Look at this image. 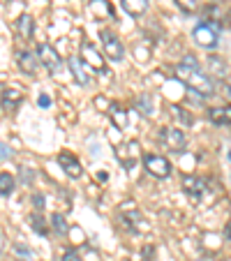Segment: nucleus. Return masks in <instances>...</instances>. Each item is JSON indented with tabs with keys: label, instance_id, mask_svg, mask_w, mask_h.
<instances>
[{
	"label": "nucleus",
	"instance_id": "1",
	"mask_svg": "<svg viewBox=\"0 0 231 261\" xmlns=\"http://www.w3.org/2000/svg\"><path fill=\"white\" fill-rule=\"evenodd\" d=\"M176 76H178V79H181L190 90H194V93L201 95V97H211V95L215 93V86H213V81L208 79V76H206V74H203L199 67H187V65H178V67H176Z\"/></svg>",
	"mask_w": 231,
	"mask_h": 261
},
{
	"label": "nucleus",
	"instance_id": "2",
	"mask_svg": "<svg viewBox=\"0 0 231 261\" xmlns=\"http://www.w3.org/2000/svg\"><path fill=\"white\" fill-rule=\"evenodd\" d=\"M99 40H102V49L109 60L120 63V60L125 58V49H123V42L118 40V35H113L111 30H102V33H99Z\"/></svg>",
	"mask_w": 231,
	"mask_h": 261
},
{
	"label": "nucleus",
	"instance_id": "3",
	"mask_svg": "<svg viewBox=\"0 0 231 261\" xmlns=\"http://www.w3.org/2000/svg\"><path fill=\"white\" fill-rule=\"evenodd\" d=\"M192 37H194V42H197L199 46H203V49H215V46L220 44V33H217V28H213L211 23L194 25Z\"/></svg>",
	"mask_w": 231,
	"mask_h": 261
},
{
	"label": "nucleus",
	"instance_id": "4",
	"mask_svg": "<svg viewBox=\"0 0 231 261\" xmlns=\"http://www.w3.org/2000/svg\"><path fill=\"white\" fill-rule=\"evenodd\" d=\"M143 167L148 169V173L155 178H167L171 176V162L162 155H155V153H148L143 155Z\"/></svg>",
	"mask_w": 231,
	"mask_h": 261
},
{
	"label": "nucleus",
	"instance_id": "5",
	"mask_svg": "<svg viewBox=\"0 0 231 261\" xmlns=\"http://www.w3.org/2000/svg\"><path fill=\"white\" fill-rule=\"evenodd\" d=\"M160 139H162V143L167 148H171L173 153H183L187 146V139L183 132H178V129H171V127H162L160 129Z\"/></svg>",
	"mask_w": 231,
	"mask_h": 261
},
{
	"label": "nucleus",
	"instance_id": "6",
	"mask_svg": "<svg viewBox=\"0 0 231 261\" xmlns=\"http://www.w3.org/2000/svg\"><path fill=\"white\" fill-rule=\"evenodd\" d=\"M37 58H40V63L44 65L49 72H56V69L60 67V63H63L60 56L56 54V49L51 44H46V42H42V44L37 46Z\"/></svg>",
	"mask_w": 231,
	"mask_h": 261
},
{
	"label": "nucleus",
	"instance_id": "7",
	"mask_svg": "<svg viewBox=\"0 0 231 261\" xmlns=\"http://www.w3.org/2000/svg\"><path fill=\"white\" fill-rule=\"evenodd\" d=\"M81 58H84V63L90 65L95 72L109 74V72H107V65H104V58L97 54V49H95L93 44H88V42H84V44H81Z\"/></svg>",
	"mask_w": 231,
	"mask_h": 261
},
{
	"label": "nucleus",
	"instance_id": "8",
	"mask_svg": "<svg viewBox=\"0 0 231 261\" xmlns=\"http://www.w3.org/2000/svg\"><path fill=\"white\" fill-rule=\"evenodd\" d=\"M58 164L63 167V171L67 173L69 178H81V173H84V169H81V162L74 158L72 153H60L58 155Z\"/></svg>",
	"mask_w": 231,
	"mask_h": 261
},
{
	"label": "nucleus",
	"instance_id": "9",
	"mask_svg": "<svg viewBox=\"0 0 231 261\" xmlns=\"http://www.w3.org/2000/svg\"><path fill=\"white\" fill-rule=\"evenodd\" d=\"M21 102H23V95L19 90H14V88L3 90V109H5L7 114H14L16 109L21 107Z\"/></svg>",
	"mask_w": 231,
	"mask_h": 261
},
{
	"label": "nucleus",
	"instance_id": "10",
	"mask_svg": "<svg viewBox=\"0 0 231 261\" xmlns=\"http://www.w3.org/2000/svg\"><path fill=\"white\" fill-rule=\"evenodd\" d=\"M16 63H19L21 72L30 74V76L37 72V58L33 56V51H25V49L19 51V54H16Z\"/></svg>",
	"mask_w": 231,
	"mask_h": 261
},
{
	"label": "nucleus",
	"instance_id": "11",
	"mask_svg": "<svg viewBox=\"0 0 231 261\" xmlns=\"http://www.w3.org/2000/svg\"><path fill=\"white\" fill-rule=\"evenodd\" d=\"M67 65H69V69H72L74 79L79 81L81 86H88V84H90V76H88V72H86L84 63H81L79 58H69V60H67Z\"/></svg>",
	"mask_w": 231,
	"mask_h": 261
},
{
	"label": "nucleus",
	"instance_id": "12",
	"mask_svg": "<svg viewBox=\"0 0 231 261\" xmlns=\"http://www.w3.org/2000/svg\"><path fill=\"white\" fill-rule=\"evenodd\" d=\"M208 118L215 125H231V107H215L208 111Z\"/></svg>",
	"mask_w": 231,
	"mask_h": 261
},
{
	"label": "nucleus",
	"instance_id": "13",
	"mask_svg": "<svg viewBox=\"0 0 231 261\" xmlns=\"http://www.w3.org/2000/svg\"><path fill=\"white\" fill-rule=\"evenodd\" d=\"M183 188H185L194 199H199V194L206 190V182H203L201 178H197V176H185L183 178Z\"/></svg>",
	"mask_w": 231,
	"mask_h": 261
},
{
	"label": "nucleus",
	"instance_id": "14",
	"mask_svg": "<svg viewBox=\"0 0 231 261\" xmlns=\"http://www.w3.org/2000/svg\"><path fill=\"white\" fill-rule=\"evenodd\" d=\"M120 5L130 16H141L148 10V0H120Z\"/></svg>",
	"mask_w": 231,
	"mask_h": 261
},
{
	"label": "nucleus",
	"instance_id": "15",
	"mask_svg": "<svg viewBox=\"0 0 231 261\" xmlns=\"http://www.w3.org/2000/svg\"><path fill=\"white\" fill-rule=\"evenodd\" d=\"M33 30H35V21L30 14H21L19 21H16V33L23 37V40H30L33 37Z\"/></svg>",
	"mask_w": 231,
	"mask_h": 261
},
{
	"label": "nucleus",
	"instance_id": "16",
	"mask_svg": "<svg viewBox=\"0 0 231 261\" xmlns=\"http://www.w3.org/2000/svg\"><path fill=\"white\" fill-rule=\"evenodd\" d=\"M14 188H16L14 176H12V173H7V171L0 173V194H3V197H10V194L14 192Z\"/></svg>",
	"mask_w": 231,
	"mask_h": 261
},
{
	"label": "nucleus",
	"instance_id": "17",
	"mask_svg": "<svg viewBox=\"0 0 231 261\" xmlns=\"http://www.w3.org/2000/svg\"><path fill=\"white\" fill-rule=\"evenodd\" d=\"M30 222H33V229L40 233V236H46V231H49V224L44 222V217H42L40 213H33V215H30Z\"/></svg>",
	"mask_w": 231,
	"mask_h": 261
},
{
	"label": "nucleus",
	"instance_id": "18",
	"mask_svg": "<svg viewBox=\"0 0 231 261\" xmlns=\"http://www.w3.org/2000/svg\"><path fill=\"white\" fill-rule=\"evenodd\" d=\"M90 10L97 12V14L113 16V10H111V5H109V0H90Z\"/></svg>",
	"mask_w": 231,
	"mask_h": 261
},
{
	"label": "nucleus",
	"instance_id": "19",
	"mask_svg": "<svg viewBox=\"0 0 231 261\" xmlns=\"http://www.w3.org/2000/svg\"><path fill=\"white\" fill-rule=\"evenodd\" d=\"M171 111H173V116H176L181 123H185V125H194V116L187 111V109H183V107H171Z\"/></svg>",
	"mask_w": 231,
	"mask_h": 261
},
{
	"label": "nucleus",
	"instance_id": "20",
	"mask_svg": "<svg viewBox=\"0 0 231 261\" xmlns=\"http://www.w3.org/2000/svg\"><path fill=\"white\" fill-rule=\"evenodd\" d=\"M111 118H113V123H116V127H125V125H127V116H125V111L118 107H111Z\"/></svg>",
	"mask_w": 231,
	"mask_h": 261
},
{
	"label": "nucleus",
	"instance_id": "21",
	"mask_svg": "<svg viewBox=\"0 0 231 261\" xmlns=\"http://www.w3.org/2000/svg\"><path fill=\"white\" fill-rule=\"evenodd\" d=\"M137 107L143 111V116H150V114H152V102H150V95H139V97H137Z\"/></svg>",
	"mask_w": 231,
	"mask_h": 261
},
{
	"label": "nucleus",
	"instance_id": "22",
	"mask_svg": "<svg viewBox=\"0 0 231 261\" xmlns=\"http://www.w3.org/2000/svg\"><path fill=\"white\" fill-rule=\"evenodd\" d=\"M51 224H54V229L58 233H65L67 231V222H65V217L60 215V213H54V215H51Z\"/></svg>",
	"mask_w": 231,
	"mask_h": 261
},
{
	"label": "nucleus",
	"instance_id": "23",
	"mask_svg": "<svg viewBox=\"0 0 231 261\" xmlns=\"http://www.w3.org/2000/svg\"><path fill=\"white\" fill-rule=\"evenodd\" d=\"M208 67H211V72H217V74H224V63H222L217 56H211L208 58Z\"/></svg>",
	"mask_w": 231,
	"mask_h": 261
},
{
	"label": "nucleus",
	"instance_id": "24",
	"mask_svg": "<svg viewBox=\"0 0 231 261\" xmlns=\"http://www.w3.org/2000/svg\"><path fill=\"white\" fill-rule=\"evenodd\" d=\"M176 5L181 7L183 12H194L197 10V0H176Z\"/></svg>",
	"mask_w": 231,
	"mask_h": 261
},
{
	"label": "nucleus",
	"instance_id": "25",
	"mask_svg": "<svg viewBox=\"0 0 231 261\" xmlns=\"http://www.w3.org/2000/svg\"><path fill=\"white\" fill-rule=\"evenodd\" d=\"M63 261H81V256H79V252H76V250L67 247V250L63 252Z\"/></svg>",
	"mask_w": 231,
	"mask_h": 261
},
{
	"label": "nucleus",
	"instance_id": "26",
	"mask_svg": "<svg viewBox=\"0 0 231 261\" xmlns=\"http://www.w3.org/2000/svg\"><path fill=\"white\" fill-rule=\"evenodd\" d=\"M14 252H16V254H21V256H25V259H30V256H33V252H30L28 247H23L21 243H16V245H14Z\"/></svg>",
	"mask_w": 231,
	"mask_h": 261
},
{
	"label": "nucleus",
	"instance_id": "27",
	"mask_svg": "<svg viewBox=\"0 0 231 261\" xmlns=\"http://www.w3.org/2000/svg\"><path fill=\"white\" fill-rule=\"evenodd\" d=\"M10 158H12V148L0 143V160H10Z\"/></svg>",
	"mask_w": 231,
	"mask_h": 261
},
{
	"label": "nucleus",
	"instance_id": "28",
	"mask_svg": "<svg viewBox=\"0 0 231 261\" xmlns=\"http://www.w3.org/2000/svg\"><path fill=\"white\" fill-rule=\"evenodd\" d=\"M33 201H35V208H37V213H40L42 208H44V197H42V194H35Z\"/></svg>",
	"mask_w": 231,
	"mask_h": 261
},
{
	"label": "nucleus",
	"instance_id": "29",
	"mask_svg": "<svg viewBox=\"0 0 231 261\" xmlns=\"http://www.w3.org/2000/svg\"><path fill=\"white\" fill-rule=\"evenodd\" d=\"M37 104H40L42 109H49V107H51V97H49V95H40V99H37Z\"/></svg>",
	"mask_w": 231,
	"mask_h": 261
},
{
	"label": "nucleus",
	"instance_id": "30",
	"mask_svg": "<svg viewBox=\"0 0 231 261\" xmlns=\"http://www.w3.org/2000/svg\"><path fill=\"white\" fill-rule=\"evenodd\" d=\"M21 178H23L25 182H33V171H28V169H21Z\"/></svg>",
	"mask_w": 231,
	"mask_h": 261
},
{
	"label": "nucleus",
	"instance_id": "31",
	"mask_svg": "<svg viewBox=\"0 0 231 261\" xmlns=\"http://www.w3.org/2000/svg\"><path fill=\"white\" fill-rule=\"evenodd\" d=\"M224 241H226V243H231V222L224 227Z\"/></svg>",
	"mask_w": 231,
	"mask_h": 261
},
{
	"label": "nucleus",
	"instance_id": "32",
	"mask_svg": "<svg viewBox=\"0 0 231 261\" xmlns=\"http://www.w3.org/2000/svg\"><path fill=\"white\" fill-rule=\"evenodd\" d=\"M143 256H146V261H150V256H152V247H146V250H143Z\"/></svg>",
	"mask_w": 231,
	"mask_h": 261
},
{
	"label": "nucleus",
	"instance_id": "33",
	"mask_svg": "<svg viewBox=\"0 0 231 261\" xmlns=\"http://www.w3.org/2000/svg\"><path fill=\"white\" fill-rule=\"evenodd\" d=\"M3 250H5V238H3V233H0V254H3Z\"/></svg>",
	"mask_w": 231,
	"mask_h": 261
},
{
	"label": "nucleus",
	"instance_id": "34",
	"mask_svg": "<svg viewBox=\"0 0 231 261\" xmlns=\"http://www.w3.org/2000/svg\"><path fill=\"white\" fill-rule=\"evenodd\" d=\"M229 162H231V150H229Z\"/></svg>",
	"mask_w": 231,
	"mask_h": 261
},
{
	"label": "nucleus",
	"instance_id": "35",
	"mask_svg": "<svg viewBox=\"0 0 231 261\" xmlns=\"http://www.w3.org/2000/svg\"><path fill=\"white\" fill-rule=\"evenodd\" d=\"M229 97H231V86H229Z\"/></svg>",
	"mask_w": 231,
	"mask_h": 261
}]
</instances>
